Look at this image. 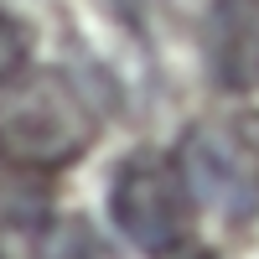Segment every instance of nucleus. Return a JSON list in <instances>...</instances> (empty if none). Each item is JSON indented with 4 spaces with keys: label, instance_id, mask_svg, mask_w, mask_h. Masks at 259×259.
<instances>
[{
    "label": "nucleus",
    "instance_id": "obj_1",
    "mask_svg": "<svg viewBox=\"0 0 259 259\" xmlns=\"http://www.w3.org/2000/svg\"><path fill=\"white\" fill-rule=\"evenodd\" d=\"M99 119L68 73H21L0 89V156L16 166L68 171L94 145Z\"/></svg>",
    "mask_w": 259,
    "mask_h": 259
},
{
    "label": "nucleus",
    "instance_id": "obj_2",
    "mask_svg": "<svg viewBox=\"0 0 259 259\" xmlns=\"http://www.w3.org/2000/svg\"><path fill=\"white\" fill-rule=\"evenodd\" d=\"M177 166L192 187V197L212 207L228 228H244L259 218V114H207L187 124L177 145Z\"/></svg>",
    "mask_w": 259,
    "mask_h": 259
},
{
    "label": "nucleus",
    "instance_id": "obj_3",
    "mask_svg": "<svg viewBox=\"0 0 259 259\" xmlns=\"http://www.w3.org/2000/svg\"><path fill=\"white\" fill-rule=\"evenodd\" d=\"M109 212L130 244L150 259L182 254L197 228V197L182 177L177 161L156 156V150H135L124 156L109 187Z\"/></svg>",
    "mask_w": 259,
    "mask_h": 259
},
{
    "label": "nucleus",
    "instance_id": "obj_4",
    "mask_svg": "<svg viewBox=\"0 0 259 259\" xmlns=\"http://www.w3.org/2000/svg\"><path fill=\"white\" fill-rule=\"evenodd\" d=\"M31 62V26L11 11H0V89L16 83Z\"/></svg>",
    "mask_w": 259,
    "mask_h": 259
}]
</instances>
